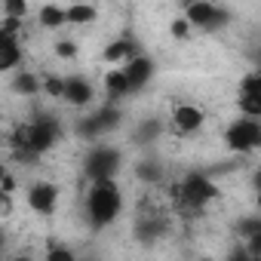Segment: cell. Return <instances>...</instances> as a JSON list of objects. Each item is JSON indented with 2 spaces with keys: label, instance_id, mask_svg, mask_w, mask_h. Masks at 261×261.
<instances>
[{
  "label": "cell",
  "instance_id": "obj_26",
  "mask_svg": "<svg viewBox=\"0 0 261 261\" xmlns=\"http://www.w3.org/2000/svg\"><path fill=\"white\" fill-rule=\"evenodd\" d=\"M56 56L59 59H74L77 56V43L74 40H56Z\"/></svg>",
  "mask_w": 261,
  "mask_h": 261
},
{
  "label": "cell",
  "instance_id": "obj_9",
  "mask_svg": "<svg viewBox=\"0 0 261 261\" xmlns=\"http://www.w3.org/2000/svg\"><path fill=\"white\" fill-rule=\"evenodd\" d=\"M56 203H59V188H56V185L37 181L34 188H28V206H31V212H37V215H53V212H56Z\"/></svg>",
  "mask_w": 261,
  "mask_h": 261
},
{
  "label": "cell",
  "instance_id": "obj_18",
  "mask_svg": "<svg viewBox=\"0 0 261 261\" xmlns=\"http://www.w3.org/2000/svg\"><path fill=\"white\" fill-rule=\"evenodd\" d=\"M136 175H139L142 181H148V185H157V181L163 178V169H160L154 160H145V163L136 166Z\"/></svg>",
  "mask_w": 261,
  "mask_h": 261
},
{
  "label": "cell",
  "instance_id": "obj_27",
  "mask_svg": "<svg viewBox=\"0 0 261 261\" xmlns=\"http://www.w3.org/2000/svg\"><path fill=\"white\" fill-rule=\"evenodd\" d=\"M71 258H74V252L68 246H53L46 252V261H71Z\"/></svg>",
  "mask_w": 261,
  "mask_h": 261
},
{
  "label": "cell",
  "instance_id": "obj_6",
  "mask_svg": "<svg viewBox=\"0 0 261 261\" xmlns=\"http://www.w3.org/2000/svg\"><path fill=\"white\" fill-rule=\"evenodd\" d=\"M120 151L117 148H111V145H98V148H92L89 151V157H86V178L89 181H98V178H114L117 175V169H120Z\"/></svg>",
  "mask_w": 261,
  "mask_h": 261
},
{
  "label": "cell",
  "instance_id": "obj_28",
  "mask_svg": "<svg viewBox=\"0 0 261 261\" xmlns=\"http://www.w3.org/2000/svg\"><path fill=\"white\" fill-rule=\"evenodd\" d=\"M4 246H7V237H4V230H0V255H4Z\"/></svg>",
  "mask_w": 261,
  "mask_h": 261
},
{
  "label": "cell",
  "instance_id": "obj_21",
  "mask_svg": "<svg viewBox=\"0 0 261 261\" xmlns=\"http://www.w3.org/2000/svg\"><path fill=\"white\" fill-rule=\"evenodd\" d=\"M240 95H261V74H246L240 80Z\"/></svg>",
  "mask_w": 261,
  "mask_h": 261
},
{
  "label": "cell",
  "instance_id": "obj_7",
  "mask_svg": "<svg viewBox=\"0 0 261 261\" xmlns=\"http://www.w3.org/2000/svg\"><path fill=\"white\" fill-rule=\"evenodd\" d=\"M117 126H120V111L108 105V108H98L95 114H86L77 123V136L80 139H101V136L114 133Z\"/></svg>",
  "mask_w": 261,
  "mask_h": 261
},
{
  "label": "cell",
  "instance_id": "obj_22",
  "mask_svg": "<svg viewBox=\"0 0 261 261\" xmlns=\"http://www.w3.org/2000/svg\"><path fill=\"white\" fill-rule=\"evenodd\" d=\"M255 233H261V218H243L240 224H237V237H243V240H249V237H255Z\"/></svg>",
  "mask_w": 261,
  "mask_h": 261
},
{
  "label": "cell",
  "instance_id": "obj_29",
  "mask_svg": "<svg viewBox=\"0 0 261 261\" xmlns=\"http://www.w3.org/2000/svg\"><path fill=\"white\" fill-rule=\"evenodd\" d=\"M4 175H7V169H4V163H0V178H4Z\"/></svg>",
  "mask_w": 261,
  "mask_h": 261
},
{
  "label": "cell",
  "instance_id": "obj_17",
  "mask_svg": "<svg viewBox=\"0 0 261 261\" xmlns=\"http://www.w3.org/2000/svg\"><path fill=\"white\" fill-rule=\"evenodd\" d=\"M37 19H40V25H43V28H49V31H56V28H65V10H62V7H53V4H46V7H40Z\"/></svg>",
  "mask_w": 261,
  "mask_h": 261
},
{
  "label": "cell",
  "instance_id": "obj_10",
  "mask_svg": "<svg viewBox=\"0 0 261 261\" xmlns=\"http://www.w3.org/2000/svg\"><path fill=\"white\" fill-rule=\"evenodd\" d=\"M203 123H206V114H203V108H197V105H178V108L172 111V126H175L178 136L200 133Z\"/></svg>",
  "mask_w": 261,
  "mask_h": 261
},
{
  "label": "cell",
  "instance_id": "obj_11",
  "mask_svg": "<svg viewBox=\"0 0 261 261\" xmlns=\"http://www.w3.org/2000/svg\"><path fill=\"white\" fill-rule=\"evenodd\" d=\"M92 95H95V89L86 77H65L62 80V98L71 108H86L92 101Z\"/></svg>",
  "mask_w": 261,
  "mask_h": 261
},
{
  "label": "cell",
  "instance_id": "obj_20",
  "mask_svg": "<svg viewBox=\"0 0 261 261\" xmlns=\"http://www.w3.org/2000/svg\"><path fill=\"white\" fill-rule=\"evenodd\" d=\"M4 16L7 19H25L28 16V0H4Z\"/></svg>",
  "mask_w": 261,
  "mask_h": 261
},
{
  "label": "cell",
  "instance_id": "obj_5",
  "mask_svg": "<svg viewBox=\"0 0 261 261\" xmlns=\"http://www.w3.org/2000/svg\"><path fill=\"white\" fill-rule=\"evenodd\" d=\"M218 188L212 185V178H206L203 172H191L181 185H178V197L185 209H203L209 200H215Z\"/></svg>",
  "mask_w": 261,
  "mask_h": 261
},
{
  "label": "cell",
  "instance_id": "obj_19",
  "mask_svg": "<svg viewBox=\"0 0 261 261\" xmlns=\"http://www.w3.org/2000/svg\"><path fill=\"white\" fill-rule=\"evenodd\" d=\"M237 108L243 117H261V95H237Z\"/></svg>",
  "mask_w": 261,
  "mask_h": 261
},
{
  "label": "cell",
  "instance_id": "obj_24",
  "mask_svg": "<svg viewBox=\"0 0 261 261\" xmlns=\"http://www.w3.org/2000/svg\"><path fill=\"white\" fill-rule=\"evenodd\" d=\"M40 89L53 98H62V77H43L40 80Z\"/></svg>",
  "mask_w": 261,
  "mask_h": 261
},
{
  "label": "cell",
  "instance_id": "obj_12",
  "mask_svg": "<svg viewBox=\"0 0 261 261\" xmlns=\"http://www.w3.org/2000/svg\"><path fill=\"white\" fill-rule=\"evenodd\" d=\"M22 62V49H19V40H16V34L13 31H0V74H7V71H13L16 65Z\"/></svg>",
  "mask_w": 261,
  "mask_h": 261
},
{
  "label": "cell",
  "instance_id": "obj_8",
  "mask_svg": "<svg viewBox=\"0 0 261 261\" xmlns=\"http://www.w3.org/2000/svg\"><path fill=\"white\" fill-rule=\"evenodd\" d=\"M123 74H126V80H129V89H145L148 83H151V77H154V62L148 59V56H142V53H136L133 59H126L123 62Z\"/></svg>",
  "mask_w": 261,
  "mask_h": 261
},
{
  "label": "cell",
  "instance_id": "obj_13",
  "mask_svg": "<svg viewBox=\"0 0 261 261\" xmlns=\"http://www.w3.org/2000/svg\"><path fill=\"white\" fill-rule=\"evenodd\" d=\"M139 53V46L129 40V37H123V40H111L108 46H105V53H101V59L108 62V65H123L126 59H133Z\"/></svg>",
  "mask_w": 261,
  "mask_h": 261
},
{
  "label": "cell",
  "instance_id": "obj_16",
  "mask_svg": "<svg viewBox=\"0 0 261 261\" xmlns=\"http://www.w3.org/2000/svg\"><path fill=\"white\" fill-rule=\"evenodd\" d=\"M95 22V7L89 4H74L65 10V25H89Z\"/></svg>",
  "mask_w": 261,
  "mask_h": 261
},
{
  "label": "cell",
  "instance_id": "obj_23",
  "mask_svg": "<svg viewBox=\"0 0 261 261\" xmlns=\"http://www.w3.org/2000/svg\"><path fill=\"white\" fill-rule=\"evenodd\" d=\"M169 31H172V37H175V40H188V37H191V22H188L185 16H178V19H172Z\"/></svg>",
  "mask_w": 261,
  "mask_h": 261
},
{
  "label": "cell",
  "instance_id": "obj_4",
  "mask_svg": "<svg viewBox=\"0 0 261 261\" xmlns=\"http://www.w3.org/2000/svg\"><path fill=\"white\" fill-rule=\"evenodd\" d=\"M185 19L191 22V28H203V31H218L221 25L230 22V13L221 10L212 0H191L185 7Z\"/></svg>",
  "mask_w": 261,
  "mask_h": 261
},
{
  "label": "cell",
  "instance_id": "obj_15",
  "mask_svg": "<svg viewBox=\"0 0 261 261\" xmlns=\"http://www.w3.org/2000/svg\"><path fill=\"white\" fill-rule=\"evenodd\" d=\"M13 92L16 95H37L40 92V77L37 74H31V71H19L16 77H13Z\"/></svg>",
  "mask_w": 261,
  "mask_h": 261
},
{
  "label": "cell",
  "instance_id": "obj_25",
  "mask_svg": "<svg viewBox=\"0 0 261 261\" xmlns=\"http://www.w3.org/2000/svg\"><path fill=\"white\" fill-rule=\"evenodd\" d=\"M157 136H160V123H157V120L145 123L139 133H136V139H139V142H151V139H157Z\"/></svg>",
  "mask_w": 261,
  "mask_h": 261
},
{
  "label": "cell",
  "instance_id": "obj_14",
  "mask_svg": "<svg viewBox=\"0 0 261 261\" xmlns=\"http://www.w3.org/2000/svg\"><path fill=\"white\" fill-rule=\"evenodd\" d=\"M105 92H108V98L111 101H120V98H126L129 92V80H126V74H123V68H111L108 74H105Z\"/></svg>",
  "mask_w": 261,
  "mask_h": 261
},
{
  "label": "cell",
  "instance_id": "obj_1",
  "mask_svg": "<svg viewBox=\"0 0 261 261\" xmlns=\"http://www.w3.org/2000/svg\"><path fill=\"white\" fill-rule=\"evenodd\" d=\"M123 212V194L117 188L114 178H98L92 181L89 194H86V215L92 227H108L117 221V215Z\"/></svg>",
  "mask_w": 261,
  "mask_h": 261
},
{
  "label": "cell",
  "instance_id": "obj_3",
  "mask_svg": "<svg viewBox=\"0 0 261 261\" xmlns=\"http://www.w3.org/2000/svg\"><path fill=\"white\" fill-rule=\"evenodd\" d=\"M224 142L230 151L237 154H252L261 148V126H258V117H240L227 126L224 133Z\"/></svg>",
  "mask_w": 261,
  "mask_h": 261
},
{
  "label": "cell",
  "instance_id": "obj_2",
  "mask_svg": "<svg viewBox=\"0 0 261 261\" xmlns=\"http://www.w3.org/2000/svg\"><path fill=\"white\" fill-rule=\"evenodd\" d=\"M62 139V126L56 117H40L28 126H19L16 133H13V145L25 154H46L56 142Z\"/></svg>",
  "mask_w": 261,
  "mask_h": 261
}]
</instances>
